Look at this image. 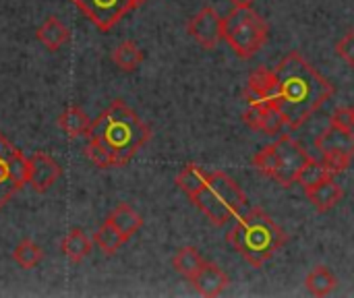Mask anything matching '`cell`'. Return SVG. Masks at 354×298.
Returning <instances> with one entry per match:
<instances>
[{
    "label": "cell",
    "mask_w": 354,
    "mask_h": 298,
    "mask_svg": "<svg viewBox=\"0 0 354 298\" xmlns=\"http://www.w3.org/2000/svg\"><path fill=\"white\" fill-rule=\"evenodd\" d=\"M276 106L284 114L288 129L303 127L332 95L334 85L317 73L299 52H288L274 68Z\"/></svg>",
    "instance_id": "obj_1"
},
{
    "label": "cell",
    "mask_w": 354,
    "mask_h": 298,
    "mask_svg": "<svg viewBox=\"0 0 354 298\" xmlns=\"http://www.w3.org/2000/svg\"><path fill=\"white\" fill-rule=\"evenodd\" d=\"M87 137L97 139L110 151L116 166H124L151 139V129L122 100H114L91 120Z\"/></svg>",
    "instance_id": "obj_2"
},
{
    "label": "cell",
    "mask_w": 354,
    "mask_h": 298,
    "mask_svg": "<svg viewBox=\"0 0 354 298\" xmlns=\"http://www.w3.org/2000/svg\"><path fill=\"white\" fill-rule=\"evenodd\" d=\"M230 247L253 268L266 266L288 241V234L263 209H249L226 234Z\"/></svg>",
    "instance_id": "obj_3"
},
{
    "label": "cell",
    "mask_w": 354,
    "mask_h": 298,
    "mask_svg": "<svg viewBox=\"0 0 354 298\" xmlns=\"http://www.w3.org/2000/svg\"><path fill=\"white\" fill-rule=\"evenodd\" d=\"M191 201L201 209V214L216 226L230 222L247 203L243 189L224 172H207L205 185Z\"/></svg>",
    "instance_id": "obj_4"
},
{
    "label": "cell",
    "mask_w": 354,
    "mask_h": 298,
    "mask_svg": "<svg viewBox=\"0 0 354 298\" xmlns=\"http://www.w3.org/2000/svg\"><path fill=\"white\" fill-rule=\"evenodd\" d=\"M270 27L251 6H234L222 19V39L239 58H253L268 41Z\"/></svg>",
    "instance_id": "obj_5"
},
{
    "label": "cell",
    "mask_w": 354,
    "mask_h": 298,
    "mask_svg": "<svg viewBox=\"0 0 354 298\" xmlns=\"http://www.w3.org/2000/svg\"><path fill=\"white\" fill-rule=\"evenodd\" d=\"M100 31H110L143 0H71Z\"/></svg>",
    "instance_id": "obj_6"
},
{
    "label": "cell",
    "mask_w": 354,
    "mask_h": 298,
    "mask_svg": "<svg viewBox=\"0 0 354 298\" xmlns=\"http://www.w3.org/2000/svg\"><path fill=\"white\" fill-rule=\"evenodd\" d=\"M274 149H276V160H278V166H276V172H274V180L282 187H292L297 185V178H299V172L301 168L307 164L309 160V153L288 135H282L276 143H272Z\"/></svg>",
    "instance_id": "obj_7"
},
{
    "label": "cell",
    "mask_w": 354,
    "mask_h": 298,
    "mask_svg": "<svg viewBox=\"0 0 354 298\" xmlns=\"http://www.w3.org/2000/svg\"><path fill=\"white\" fill-rule=\"evenodd\" d=\"M222 19L214 6H203L187 25L189 35L203 48L214 50L222 39Z\"/></svg>",
    "instance_id": "obj_8"
},
{
    "label": "cell",
    "mask_w": 354,
    "mask_h": 298,
    "mask_svg": "<svg viewBox=\"0 0 354 298\" xmlns=\"http://www.w3.org/2000/svg\"><path fill=\"white\" fill-rule=\"evenodd\" d=\"M58 176H60V166L52 156L44 151H35L33 156L27 158V185L33 191L46 193L48 189L54 187Z\"/></svg>",
    "instance_id": "obj_9"
},
{
    "label": "cell",
    "mask_w": 354,
    "mask_h": 298,
    "mask_svg": "<svg viewBox=\"0 0 354 298\" xmlns=\"http://www.w3.org/2000/svg\"><path fill=\"white\" fill-rule=\"evenodd\" d=\"M276 91L278 85L274 71H270L268 66H257L245 87V102L247 106H268L276 102Z\"/></svg>",
    "instance_id": "obj_10"
},
{
    "label": "cell",
    "mask_w": 354,
    "mask_h": 298,
    "mask_svg": "<svg viewBox=\"0 0 354 298\" xmlns=\"http://www.w3.org/2000/svg\"><path fill=\"white\" fill-rule=\"evenodd\" d=\"M25 185H27V156L21 153L12 162L0 160V209Z\"/></svg>",
    "instance_id": "obj_11"
},
{
    "label": "cell",
    "mask_w": 354,
    "mask_h": 298,
    "mask_svg": "<svg viewBox=\"0 0 354 298\" xmlns=\"http://www.w3.org/2000/svg\"><path fill=\"white\" fill-rule=\"evenodd\" d=\"M315 149L322 156H353L354 158V131L330 124L315 139Z\"/></svg>",
    "instance_id": "obj_12"
},
{
    "label": "cell",
    "mask_w": 354,
    "mask_h": 298,
    "mask_svg": "<svg viewBox=\"0 0 354 298\" xmlns=\"http://www.w3.org/2000/svg\"><path fill=\"white\" fill-rule=\"evenodd\" d=\"M191 284L201 297H218L226 290L230 280H228V274L220 266L203 263V268L195 274Z\"/></svg>",
    "instance_id": "obj_13"
},
{
    "label": "cell",
    "mask_w": 354,
    "mask_h": 298,
    "mask_svg": "<svg viewBox=\"0 0 354 298\" xmlns=\"http://www.w3.org/2000/svg\"><path fill=\"white\" fill-rule=\"evenodd\" d=\"M305 195L315 205L317 212H330L334 205H338L344 191L334 178H328V180H322L319 185H315L311 189H305Z\"/></svg>",
    "instance_id": "obj_14"
},
{
    "label": "cell",
    "mask_w": 354,
    "mask_h": 298,
    "mask_svg": "<svg viewBox=\"0 0 354 298\" xmlns=\"http://www.w3.org/2000/svg\"><path fill=\"white\" fill-rule=\"evenodd\" d=\"M35 35H37V39H39L48 50H52V52L60 50V48L71 39V31L60 23L58 17H48V19L39 25V29H37Z\"/></svg>",
    "instance_id": "obj_15"
},
{
    "label": "cell",
    "mask_w": 354,
    "mask_h": 298,
    "mask_svg": "<svg viewBox=\"0 0 354 298\" xmlns=\"http://www.w3.org/2000/svg\"><path fill=\"white\" fill-rule=\"evenodd\" d=\"M58 127L64 131V135L68 139H77V137H87L89 127H91V118L85 114V110L71 106L66 108L60 116H58Z\"/></svg>",
    "instance_id": "obj_16"
},
{
    "label": "cell",
    "mask_w": 354,
    "mask_h": 298,
    "mask_svg": "<svg viewBox=\"0 0 354 298\" xmlns=\"http://www.w3.org/2000/svg\"><path fill=\"white\" fill-rule=\"evenodd\" d=\"M62 253L73 261V263H81L83 259H87L91 255V241L89 236L81 230V228H73L64 239H62Z\"/></svg>",
    "instance_id": "obj_17"
},
{
    "label": "cell",
    "mask_w": 354,
    "mask_h": 298,
    "mask_svg": "<svg viewBox=\"0 0 354 298\" xmlns=\"http://www.w3.org/2000/svg\"><path fill=\"white\" fill-rule=\"evenodd\" d=\"M108 220L120 230V234L129 241L133 234H137L139 232V228L143 226V218L131 207V205H127V203H120L110 216H108Z\"/></svg>",
    "instance_id": "obj_18"
},
{
    "label": "cell",
    "mask_w": 354,
    "mask_h": 298,
    "mask_svg": "<svg viewBox=\"0 0 354 298\" xmlns=\"http://www.w3.org/2000/svg\"><path fill=\"white\" fill-rule=\"evenodd\" d=\"M307 284V290L313 295V297H330L336 286H338V278L332 274L330 268L326 266H317L305 280Z\"/></svg>",
    "instance_id": "obj_19"
},
{
    "label": "cell",
    "mask_w": 354,
    "mask_h": 298,
    "mask_svg": "<svg viewBox=\"0 0 354 298\" xmlns=\"http://www.w3.org/2000/svg\"><path fill=\"white\" fill-rule=\"evenodd\" d=\"M112 60H114V64H116L120 71L131 73V71H135V68L143 62V50H141L135 41L127 39V41L118 44V46L114 48Z\"/></svg>",
    "instance_id": "obj_20"
},
{
    "label": "cell",
    "mask_w": 354,
    "mask_h": 298,
    "mask_svg": "<svg viewBox=\"0 0 354 298\" xmlns=\"http://www.w3.org/2000/svg\"><path fill=\"white\" fill-rule=\"evenodd\" d=\"M203 257L199 255V251L195 249V247H183L176 255H174V259H172V266H174V270L183 276V278H187L189 282L195 278V274L203 268Z\"/></svg>",
    "instance_id": "obj_21"
},
{
    "label": "cell",
    "mask_w": 354,
    "mask_h": 298,
    "mask_svg": "<svg viewBox=\"0 0 354 298\" xmlns=\"http://www.w3.org/2000/svg\"><path fill=\"white\" fill-rule=\"evenodd\" d=\"M328 178H334V172L322 160L309 158L307 164L299 172L297 185H301V189L305 191V189H311V187H315V185H319L322 180H328Z\"/></svg>",
    "instance_id": "obj_22"
},
{
    "label": "cell",
    "mask_w": 354,
    "mask_h": 298,
    "mask_svg": "<svg viewBox=\"0 0 354 298\" xmlns=\"http://www.w3.org/2000/svg\"><path fill=\"white\" fill-rule=\"evenodd\" d=\"M93 241H95V245H97L106 255H114V253L127 243V239L120 234V230H118L110 220H106V222L100 226V230L95 232Z\"/></svg>",
    "instance_id": "obj_23"
},
{
    "label": "cell",
    "mask_w": 354,
    "mask_h": 298,
    "mask_svg": "<svg viewBox=\"0 0 354 298\" xmlns=\"http://www.w3.org/2000/svg\"><path fill=\"white\" fill-rule=\"evenodd\" d=\"M205 178H207V172H203L199 166H195V164H189V166H185L180 172H178V176H176V185H178V189L183 191V193H187L189 197H193V195H197L199 191H201V187L205 185Z\"/></svg>",
    "instance_id": "obj_24"
},
{
    "label": "cell",
    "mask_w": 354,
    "mask_h": 298,
    "mask_svg": "<svg viewBox=\"0 0 354 298\" xmlns=\"http://www.w3.org/2000/svg\"><path fill=\"white\" fill-rule=\"evenodd\" d=\"M41 257H44V251H41L33 241H29V239L21 241V243L15 247V251H12V259H15V263H19L23 270H31V268H35V266L41 261Z\"/></svg>",
    "instance_id": "obj_25"
},
{
    "label": "cell",
    "mask_w": 354,
    "mask_h": 298,
    "mask_svg": "<svg viewBox=\"0 0 354 298\" xmlns=\"http://www.w3.org/2000/svg\"><path fill=\"white\" fill-rule=\"evenodd\" d=\"M284 127H286V120H284V114L280 112V108L276 106V102L263 106L257 131H263L268 135H278Z\"/></svg>",
    "instance_id": "obj_26"
},
{
    "label": "cell",
    "mask_w": 354,
    "mask_h": 298,
    "mask_svg": "<svg viewBox=\"0 0 354 298\" xmlns=\"http://www.w3.org/2000/svg\"><path fill=\"white\" fill-rule=\"evenodd\" d=\"M85 156L89 158V162H91L93 166H97V168H102V170H106V168H116V162H114V158L110 156V151H108L97 139H93V137H87Z\"/></svg>",
    "instance_id": "obj_27"
},
{
    "label": "cell",
    "mask_w": 354,
    "mask_h": 298,
    "mask_svg": "<svg viewBox=\"0 0 354 298\" xmlns=\"http://www.w3.org/2000/svg\"><path fill=\"white\" fill-rule=\"evenodd\" d=\"M253 166H255L261 174H266V176H270V178H272V176H274V172H276V166H278L274 145L263 147V149L253 158Z\"/></svg>",
    "instance_id": "obj_28"
},
{
    "label": "cell",
    "mask_w": 354,
    "mask_h": 298,
    "mask_svg": "<svg viewBox=\"0 0 354 298\" xmlns=\"http://www.w3.org/2000/svg\"><path fill=\"white\" fill-rule=\"evenodd\" d=\"M336 52H338V56H340L344 62H348L351 66H354V31L346 33V35L336 44Z\"/></svg>",
    "instance_id": "obj_29"
},
{
    "label": "cell",
    "mask_w": 354,
    "mask_h": 298,
    "mask_svg": "<svg viewBox=\"0 0 354 298\" xmlns=\"http://www.w3.org/2000/svg\"><path fill=\"white\" fill-rule=\"evenodd\" d=\"M322 162H324L334 174H338V172L348 170V166H351V162H353V156H322Z\"/></svg>",
    "instance_id": "obj_30"
},
{
    "label": "cell",
    "mask_w": 354,
    "mask_h": 298,
    "mask_svg": "<svg viewBox=\"0 0 354 298\" xmlns=\"http://www.w3.org/2000/svg\"><path fill=\"white\" fill-rule=\"evenodd\" d=\"M332 124L346 129V131H354V112L353 108H338L332 116Z\"/></svg>",
    "instance_id": "obj_31"
},
{
    "label": "cell",
    "mask_w": 354,
    "mask_h": 298,
    "mask_svg": "<svg viewBox=\"0 0 354 298\" xmlns=\"http://www.w3.org/2000/svg\"><path fill=\"white\" fill-rule=\"evenodd\" d=\"M23 151L21 149H17L2 133H0V160H4V162H12L17 156H21Z\"/></svg>",
    "instance_id": "obj_32"
},
{
    "label": "cell",
    "mask_w": 354,
    "mask_h": 298,
    "mask_svg": "<svg viewBox=\"0 0 354 298\" xmlns=\"http://www.w3.org/2000/svg\"><path fill=\"white\" fill-rule=\"evenodd\" d=\"M230 2H232L234 6H251L255 0H230Z\"/></svg>",
    "instance_id": "obj_33"
},
{
    "label": "cell",
    "mask_w": 354,
    "mask_h": 298,
    "mask_svg": "<svg viewBox=\"0 0 354 298\" xmlns=\"http://www.w3.org/2000/svg\"><path fill=\"white\" fill-rule=\"evenodd\" d=\"M353 112H354V108H353Z\"/></svg>",
    "instance_id": "obj_34"
}]
</instances>
